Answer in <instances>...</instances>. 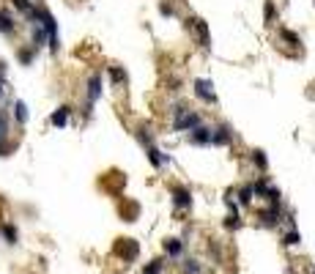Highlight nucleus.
Listing matches in <instances>:
<instances>
[{
	"mask_svg": "<svg viewBox=\"0 0 315 274\" xmlns=\"http://www.w3.org/2000/svg\"><path fill=\"white\" fill-rule=\"evenodd\" d=\"M173 115H175V121H173V129L175 132H192L195 126H200V123H203L197 113H189L187 107H175Z\"/></svg>",
	"mask_w": 315,
	"mask_h": 274,
	"instance_id": "f257e3e1",
	"label": "nucleus"
},
{
	"mask_svg": "<svg viewBox=\"0 0 315 274\" xmlns=\"http://www.w3.org/2000/svg\"><path fill=\"white\" fill-rule=\"evenodd\" d=\"M11 137V121H8V110L0 107V157H8L14 151V143L8 140Z\"/></svg>",
	"mask_w": 315,
	"mask_h": 274,
	"instance_id": "f03ea898",
	"label": "nucleus"
},
{
	"mask_svg": "<svg viewBox=\"0 0 315 274\" xmlns=\"http://www.w3.org/2000/svg\"><path fill=\"white\" fill-rule=\"evenodd\" d=\"M115 252H118L126 263H132V260H137V255H140V247H137L134 239H121L118 244H115Z\"/></svg>",
	"mask_w": 315,
	"mask_h": 274,
	"instance_id": "7ed1b4c3",
	"label": "nucleus"
},
{
	"mask_svg": "<svg viewBox=\"0 0 315 274\" xmlns=\"http://www.w3.org/2000/svg\"><path fill=\"white\" fill-rule=\"evenodd\" d=\"M195 96L206 104H217V93H214V82L211 80H195Z\"/></svg>",
	"mask_w": 315,
	"mask_h": 274,
	"instance_id": "20e7f679",
	"label": "nucleus"
},
{
	"mask_svg": "<svg viewBox=\"0 0 315 274\" xmlns=\"http://www.w3.org/2000/svg\"><path fill=\"white\" fill-rule=\"evenodd\" d=\"M69 118H71V107L69 104H61V107L49 115V123H52L55 129H63V126H69Z\"/></svg>",
	"mask_w": 315,
	"mask_h": 274,
	"instance_id": "39448f33",
	"label": "nucleus"
},
{
	"mask_svg": "<svg viewBox=\"0 0 315 274\" xmlns=\"http://www.w3.org/2000/svg\"><path fill=\"white\" fill-rule=\"evenodd\" d=\"M187 27H192L197 36H200V44L203 47H211V39H209V25H206L203 20H197V17H192V20H187Z\"/></svg>",
	"mask_w": 315,
	"mask_h": 274,
	"instance_id": "423d86ee",
	"label": "nucleus"
},
{
	"mask_svg": "<svg viewBox=\"0 0 315 274\" xmlns=\"http://www.w3.org/2000/svg\"><path fill=\"white\" fill-rule=\"evenodd\" d=\"M85 96H88V104H93L102 96V74H91L88 77V91H85Z\"/></svg>",
	"mask_w": 315,
	"mask_h": 274,
	"instance_id": "0eeeda50",
	"label": "nucleus"
},
{
	"mask_svg": "<svg viewBox=\"0 0 315 274\" xmlns=\"http://www.w3.org/2000/svg\"><path fill=\"white\" fill-rule=\"evenodd\" d=\"M173 203L178 208H192V192L187 186H173Z\"/></svg>",
	"mask_w": 315,
	"mask_h": 274,
	"instance_id": "6e6552de",
	"label": "nucleus"
},
{
	"mask_svg": "<svg viewBox=\"0 0 315 274\" xmlns=\"http://www.w3.org/2000/svg\"><path fill=\"white\" fill-rule=\"evenodd\" d=\"M231 143H233V132L228 126L211 129V145H231Z\"/></svg>",
	"mask_w": 315,
	"mask_h": 274,
	"instance_id": "1a4fd4ad",
	"label": "nucleus"
},
{
	"mask_svg": "<svg viewBox=\"0 0 315 274\" xmlns=\"http://www.w3.org/2000/svg\"><path fill=\"white\" fill-rule=\"evenodd\" d=\"M189 140L195 145H211V129L200 123V126H195V129L189 132Z\"/></svg>",
	"mask_w": 315,
	"mask_h": 274,
	"instance_id": "9d476101",
	"label": "nucleus"
},
{
	"mask_svg": "<svg viewBox=\"0 0 315 274\" xmlns=\"http://www.w3.org/2000/svg\"><path fill=\"white\" fill-rule=\"evenodd\" d=\"M0 33L3 36H14L17 33V20L6 11V8H0Z\"/></svg>",
	"mask_w": 315,
	"mask_h": 274,
	"instance_id": "9b49d317",
	"label": "nucleus"
},
{
	"mask_svg": "<svg viewBox=\"0 0 315 274\" xmlns=\"http://www.w3.org/2000/svg\"><path fill=\"white\" fill-rule=\"evenodd\" d=\"M146 157H148V162L154 164V167H165V164L170 162V157H168V154H162L156 145H148V148H146Z\"/></svg>",
	"mask_w": 315,
	"mask_h": 274,
	"instance_id": "f8f14e48",
	"label": "nucleus"
},
{
	"mask_svg": "<svg viewBox=\"0 0 315 274\" xmlns=\"http://www.w3.org/2000/svg\"><path fill=\"white\" fill-rule=\"evenodd\" d=\"M280 206H272V208H263L260 211V222L266 228H274V225H280Z\"/></svg>",
	"mask_w": 315,
	"mask_h": 274,
	"instance_id": "ddd939ff",
	"label": "nucleus"
},
{
	"mask_svg": "<svg viewBox=\"0 0 315 274\" xmlns=\"http://www.w3.org/2000/svg\"><path fill=\"white\" fill-rule=\"evenodd\" d=\"M11 113H14V121L20 123V126H25V123H28V104H25V102H14Z\"/></svg>",
	"mask_w": 315,
	"mask_h": 274,
	"instance_id": "4468645a",
	"label": "nucleus"
},
{
	"mask_svg": "<svg viewBox=\"0 0 315 274\" xmlns=\"http://www.w3.org/2000/svg\"><path fill=\"white\" fill-rule=\"evenodd\" d=\"M17 61H20L22 66H30V63L36 61V49L33 47H20L17 49Z\"/></svg>",
	"mask_w": 315,
	"mask_h": 274,
	"instance_id": "2eb2a0df",
	"label": "nucleus"
},
{
	"mask_svg": "<svg viewBox=\"0 0 315 274\" xmlns=\"http://www.w3.org/2000/svg\"><path fill=\"white\" fill-rule=\"evenodd\" d=\"M0 236H3L8 244H17V239H20V233H17V228L11 225V222H3V225H0Z\"/></svg>",
	"mask_w": 315,
	"mask_h": 274,
	"instance_id": "dca6fc26",
	"label": "nucleus"
},
{
	"mask_svg": "<svg viewBox=\"0 0 315 274\" xmlns=\"http://www.w3.org/2000/svg\"><path fill=\"white\" fill-rule=\"evenodd\" d=\"M165 252H168L170 258H178V255L184 252V244H181V239H168V241H165Z\"/></svg>",
	"mask_w": 315,
	"mask_h": 274,
	"instance_id": "f3484780",
	"label": "nucleus"
},
{
	"mask_svg": "<svg viewBox=\"0 0 315 274\" xmlns=\"http://www.w3.org/2000/svg\"><path fill=\"white\" fill-rule=\"evenodd\" d=\"M250 159H252L255 164H258V170H266V167H269V159H266V154H263L260 148H255V151H252V154H250Z\"/></svg>",
	"mask_w": 315,
	"mask_h": 274,
	"instance_id": "a211bd4d",
	"label": "nucleus"
},
{
	"mask_svg": "<svg viewBox=\"0 0 315 274\" xmlns=\"http://www.w3.org/2000/svg\"><path fill=\"white\" fill-rule=\"evenodd\" d=\"M107 71H110V80L115 82V85H121V82H126V71L121 66H110L107 68Z\"/></svg>",
	"mask_w": 315,
	"mask_h": 274,
	"instance_id": "6ab92c4d",
	"label": "nucleus"
},
{
	"mask_svg": "<svg viewBox=\"0 0 315 274\" xmlns=\"http://www.w3.org/2000/svg\"><path fill=\"white\" fill-rule=\"evenodd\" d=\"M280 39H282V41H288L291 47H299V44H301V39H299V36H296L294 30H285V27L280 30Z\"/></svg>",
	"mask_w": 315,
	"mask_h": 274,
	"instance_id": "aec40b11",
	"label": "nucleus"
},
{
	"mask_svg": "<svg viewBox=\"0 0 315 274\" xmlns=\"http://www.w3.org/2000/svg\"><path fill=\"white\" fill-rule=\"evenodd\" d=\"M162 269H165V263H162V260H151V263H146L143 274H162Z\"/></svg>",
	"mask_w": 315,
	"mask_h": 274,
	"instance_id": "412c9836",
	"label": "nucleus"
},
{
	"mask_svg": "<svg viewBox=\"0 0 315 274\" xmlns=\"http://www.w3.org/2000/svg\"><path fill=\"white\" fill-rule=\"evenodd\" d=\"M11 6H14L20 14H28L30 8H33V0H11Z\"/></svg>",
	"mask_w": 315,
	"mask_h": 274,
	"instance_id": "4be33fe9",
	"label": "nucleus"
},
{
	"mask_svg": "<svg viewBox=\"0 0 315 274\" xmlns=\"http://www.w3.org/2000/svg\"><path fill=\"white\" fill-rule=\"evenodd\" d=\"M299 241H301V236L296 230H291V233H285V236H282V244H285V247H296Z\"/></svg>",
	"mask_w": 315,
	"mask_h": 274,
	"instance_id": "5701e85b",
	"label": "nucleus"
},
{
	"mask_svg": "<svg viewBox=\"0 0 315 274\" xmlns=\"http://www.w3.org/2000/svg\"><path fill=\"white\" fill-rule=\"evenodd\" d=\"M137 140H140L146 148H148V145H154V137H151V132H148V129H137Z\"/></svg>",
	"mask_w": 315,
	"mask_h": 274,
	"instance_id": "b1692460",
	"label": "nucleus"
},
{
	"mask_svg": "<svg viewBox=\"0 0 315 274\" xmlns=\"http://www.w3.org/2000/svg\"><path fill=\"white\" fill-rule=\"evenodd\" d=\"M225 228H228V230H236V228H241V219H238V214L233 211L231 217L225 219Z\"/></svg>",
	"mask_w": 315,
	"mask_h": 274,
	"instance_id": "393cba45",
	"label": "nucleus"
},
{
	"mask_svg": "<svg viewBox=\"0 0 315 274\" xmlns=\"http://www.w3.org/2000/svg\"><path fill=\"white\" fill-rule=\"evenodd\" d=\"M252 195H255V192H252V186H244V189L238 192V200H241L244 206H250L252 203Z\"/></svg>",
	"mask_w": 315,
	"mask_h": 274,
	"instance_id": "a878e982",
	"label": "nucleus"
},
{
	"mask_svg": "<svg viewBox=\"0 0 315 274\" xmlns=\"http://www.w3.org/2000/svg\"><path fill=\"white\" fill-rule=\"evenodd\" d=\"M159 14H162V17H173V3L162 0V3H159Z\"/></svg>",
	"mask_w": 315,
	"mask_h": 274,
	"instance_id": "bb28decb",
	"label": "nucleus"
},
{
	"mask_svg": "<svg viewBox=\"0 0 315 274\" xmlns=\"http://www.w3.org/2000/svg\"><path fill=\"white\" fill-rule=\"evenodd\" d=\"M184 272H187V274H200V266H197V260H187V263H184Z\"/></svg>",
	"mask_w": 315,
	"mask_h": 274,
	"instance_id": "cd10ccee",
	"label": "nucleus"
},
{
	"mask_svg": "<svg viewBox=\"0 0 315 274\" xmlns=\"http://www.w3.org/2000/svg\"><path fill=\"white\" fill-rule=\"evenodd\" d=\"M263 14H266V22L274 20V3H272V0H266V8H263Z\"/></svg>",
	"mask_w": 315,
	"mask_h": 274,
	"instance_id": "c85d7f7f",
	"label": "nucleus"
},
{
	"mask_svg": "<svg viewBox=\"0 0 315 274\" xmlns=\"http://www.w3.org/2000/svg\"><path fill=\"white\" fill-rule=\"evenodd\" d=\"M6 91H8V82H6V77H0V99L6 96Z\"/></svg>",
	"mask_w": 315,
	"mask_h": 274,
	"instance_id": "c756f323",
	"label": "nucleus"
},
{
	"mask_svg": "<svg viewBox=\"0 0 315 274\" xmlns=\"http://www.w3.org/2000/svg\"><path fill=\"white\" fill-rule=\"evenodd\" d=\"M6 71H8V66H6V61H0V77H6Z\"/></svg>",
	"mask_w": 315,
	"mask_h": 274,
	"instance_id": "7c9ffc66",
	"label": "nucleus"
}]
</instances>
